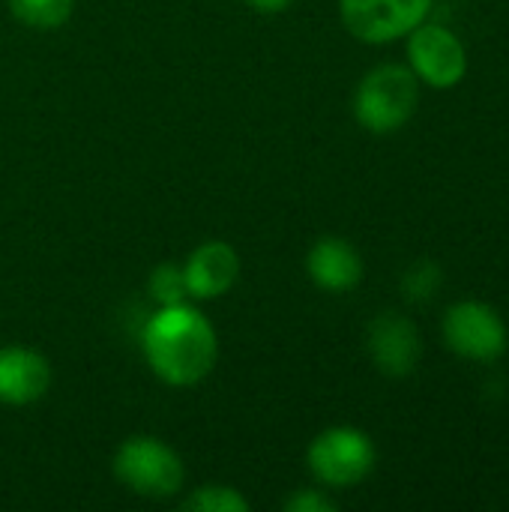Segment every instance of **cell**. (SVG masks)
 Wrapping results in <instances>:
<instances>
[{"mask_svg": "<svg viewBox=\"0 0 509 512\" xmlns=\"http://www.w3.org/2000/svg\"><path fill=\"white\" fill-rule=\"evenodd\" d=\"M408 63L411 72L435 90L456 87L468 72V54L462 39L444 24L432 21H420L408 33Z\"/></svg>", "mask_w": 509, "mask_h": 512, "instance_id": "8992f818", "label": "cell"}, {"mask_svg": "<svg viewBox=\"0 0 509 512\" xmlns=\"http://www.w3.org/2000/svg\"><path fill=\"white\" fill-rule=\"evenodd\" d=\"M114 477L141 498H171L183 489L186 471L180 456L159 438L138 435L114 453Z\"/></svg>", "mask_w": 509, "mask_h": 512, "instance_id": "3957f363", "label": "cell"}, {"mask_svg": "<svg viewBox=\"0 0 509 512\" xmlns=\"http://www.w3.org/2000/svg\"><path fill=\"white\" fill-rule=\"evenodd\" d=\"M147 291L150 297L162 306H180L189 303V288H186V276H183V264H159L150 279H147Z\"/></svg>", "mask_w": 509, "mask_h": 512, "instance_id": "4fadbf2b", "label": "cell"}, {"mask_svg": "<svg viewBox=\"0 0 509 512\" xmlns=\"http://www.w3.org/2000/svg\"><path fill=\"white\" fill-rule=\"evenodd\" d=\"M441 330L447 348L465 360L489 363L507 351V324L489 303L480 300L453 303L444 315Z\"/></svg>", "mask_w": 509, "mask_h": 512, "instance_id": "5b68a950", "label": "cell"}, {"mask_svg": "<svg viewBox=\"0 0 509 512\" xmlns=\"http://www.w3.org/2000/svg\"><path fill=\"white\" fill-rule=\"evenodd\" d=\"M51 387L48 360L24 345L0 348V402L21 408L39 402Z\"/></svg>", "mask_w": 509, "mask_h": 512, "instance_id": "9c48e42d", "label": "cell"}, {"mask_svg": "<svg viewBox=\"0 0 509 512\" xmlns=\"http://www.w3.org/2000/svg\"><path fill=\"white\" fill-rule=\"evenodd\" d=\"M375 444L366 432L351 426H336L321 432L306 453L309 471L318 483L330 489H351L363 483L375 468Z\"/></svg>", "mask_w": 509, "mask_h": 512, "instance_id": "277c9868", "label": "cell"}, {"mask_svg": "<svg viewBox=\"0 0 509 512\" xmlns=\"http://www.w3.org/2000/svg\"><path fill=\"white\" fill-rule=\"evenodd\" d=\"M306 273H309V279L318 288L342 294V291H351V288L360 285V279H363V258H360V252L348 240L324 237L306 255Z\"/></svg>", "mask_w": 509, "mask_h": 512, "instance_id": "8fae6325", "label": "cell"}, {"mask_svg": "<svg viewBox=\"0 0 509 512\" xmlns=\"http://www.w3.org/2000/svg\"><path fill=\"white\" fill-rule=\"evenodd\" d=\"M12 15L36 30H54L69 21L75 0H9Z\"/></svg>", "mask_w": 509, "mask_h": 512, "instance_id": "7c38bea8", "label": "cell"}, {"mask_svg": "<svg viewBox=\"0 0 509 512\" xmlns=\"http://www.w3.org/2000/svg\"><path fill=\"white\" fill-rule=\"evenodd\" d=\"M285 510L288 512H333L336 510V504H333L327 495L315 492V489H303V492H297L294 498H288V501H285Z\"/></svg>", "mask_w": 509, "mask_h": 512, "instance_id": "2e32d148", "label": "cell"}, {"mask_svg": "<svg viewBox=\"0 0 509 512\" xmlns=\"http://www.w3.org/2000/svg\"><path fill=\"white\" fill-rule=\"evenodd\" d=\"M141 348L153 375L171 387H192L204 381L219 360L213 324L189 303L162 306L144 324Z\"/></svg>", "mask_w": 509, "mask_h": 512, "instance_id": "6da1fadb", "label": "cell"}, {"mask_svg": "<svg viewBox=\"0 0 509 512\" xmlns=\"http://www.w3.org/2000/svg\"><path fill=\"white\" fill-rule=\"evenodd\" d=\"M246 3L258 12H282L291 6V0H246Z\"/></svg>", "mask_w": 509, "mask_h": 512, "instance_id": "e0dca14e", "label": "cell"}, {"mask_svg": "<svg viewBox=\"0 0 509 512\" xmlns=\"http://www.w3.org/2000/svg\"><path fill=\"white\" fill-rule=\"evenodd\" d=\"M420 102V78L411 66L384 63L363 75L354 93V117L363 129L375 135H390L402 129Z\"/></svg>", "mask_w": 509, "mask_h": 512, "instance_id": "7a4b0ae2", "label": "cell"}, {"mask_svg": "<svg viewBox=\"0 0 509 512\" xmlns=\"http://www.w3.org/2000/svg\"><path fill=\"white\" fill-rule=\"evenodd\" d=\"M429 9L432 0H339L342 24L351 36L369 45L408 36L420 21H426Z\"/></svg>", "mask_w": 509, "mask_h": 512, "instance_id": "52a82bcc", "label": "cell"}, {"mask_svg": "<svg viewBox=\"0 0 509 512\" xmlns=\"http://www.w3.org/2000/svg\"><path fill=\"white\" fill-rule=\"evenodd\" d=\"M183 276L192 300L222 297L234 288L240 276V255L225 240H207L186 258Z\"/></svg>", "mask_w": 509, "mask_h": 512, "instance_id": "30bf717a", "label": "cell"}, {"mask_svg": "<svg viewBox=\"0 0 509 512\" xmlns=\"http://www.w3.org/2000/svg\"><path fill=\"white\" fill-rule=\"evenodd\" d=\"M366 345H369L372 363L387 378H408L423 357L420 330L414 327L411 318H405L399 312H381L369 324Z\"/></svg>", "mask_w": 509, "mask_h": 512, "instance_id": "ba28073f", "label": "cell"}, {"mask_svg": "<svg viewBox=\"0 0 509 512\" xmlns=\"http://www.w3.org/2000/svg\"><path fill=\"white\" fill-rule=\"evenodd\" d=\"M183 507L195 512H246L249 501L231 486H201L198 492L189 495Z\"/></svg>", "mask_w": 509, "mask_h": 512, "instance_id": "9a60e30c", "label": "cell"}, {"mask_svg": "<svg viewBox=\"0 0 509 512\" xmlns=\"http://www.w3.org/2000/svg\"><path fill=\"white\" fill-rule=\"evenodd\" d=\"M441 282H444V276L435 261H417L402 276V294L408 303H429L438 294Z\"/></svg>", "mask_w": 509, "mask_h": 512, "instance_id": "5bb4252c", "label": "cell"}]
</instances>
